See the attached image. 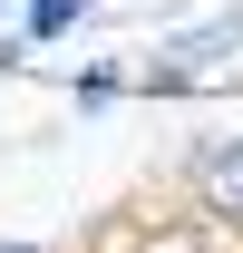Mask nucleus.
<instances>
[{
	"instance_id": "obj_1",
	"label": "nucleus",
	"mask_w": 243,
	"mask_h": 253,
	"mask_svg": "<svg viewBox=\"0 0 243 253\" xmlns=\"http://www.w3.org/2000/svg\"><path fill=\"white\" fill-rule=\"evenodd\" d=\"M185 195H195V214H204L214 234L243 244V136H204L195 166H185Z\"/></svg>"
},
{
	"instance_id": "obj_2",
	"label": "nucleus",
	"mask_w": 243,
	"mask_h": 253,
	"mask_svg": "<svg viewBox=\"0 0 243 253\" xmlns=\"http://www.w3.org/2000/svg\"><path fill=\"white\" fill-rule=\"evenodd\" d=\"M88 20V0H20V39H68Z\"/></svg>"
},
{
	"instance_id": "obj_3",
	"label": "nucleus",
	"mask_w": 243,
	"mask_h": 253,
	"mask_svg": "<svg viewBox=\"0 0 243 253\" xmlns=\"http://www.w3.org/2000/svg\"><path fill=\"white\" fill-rule=\"evenodd\" d=\"M68 97L97 117V107H117V97H126V78H117V68H78V88H68Z\"/></svg>"
},
{
	"instance_id": "obj_4",
	"label": "nucleus",
	"mask_w": 243,
	"mask_h": 253,
	"mask_svg": "<svg viewBox=\"0 0 243 253\" xmlns=\"http://www.w3.org/2000/svg\"><path fill=\"white\" fill-rule=\"evenodd\" d=\"M0 253H49V244H0Z\"/></svg>"
}]
</instances>
